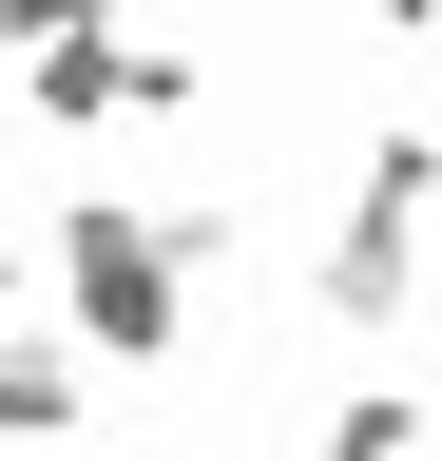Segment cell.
<instances>
[{
	"instance_id": "7",
	"label": "cell",
	"mask_w": 442,
	"mask_h": 461,
	"mask_svg": "<svg viewBox=\"0 0 442 461\" xmlns=\"http://www.w3.org/2000/svg\"><path fill=\"white\" fill-rule=\"evenodd\" d=\"M20 308H39V250H0V327H20Z\"/></svg>"
},
{
	"instance_id": "9",
	"label": "cell",
	"mask_w": 442,
	"mask_h": 461,
	"mask_svg": "<svg viewBox=\"0 0 442 461\" xmlns=\"http://www.w3.org/2000/svg\"><path fill=\"white\" fill-rule=\"evenodd\" d=\"M77 20H135V0H77Z\"/></svg>"
},
{
	"instance_id": "4",
	"label": "cell",
	"mask_w": 442,
	"mask_h": 461,
	"mask_svg": "<svg viewBox=\"0 0 442 461\" xmlns=\"http://www.w3.org/2000/svg\"><path fill=\"white\" fill-rule=\"evenodd\" d=\"M116 39H135V20H39V39H20L39 135H116Z\"/></svg>"
},
{
	"instance_id": "6",
	"label": "cell",
	"mask_w": 442,
	"mask_h": 461,
	"mask_svg": "<svg viewBox=\"0 0 442 461\" xmlns=\"http://www.w3.org/2000/svg\"><path fill=\"white\" fill-rule=\"evenodd\" d=\"M365 193H384V212H442V135H423V115H384V135H365Z\"/></svg>"
},
{
	"instance_id": "5",
	"label": "cell",
	"mask_w": 442,
	"mask_h": 461,
	"mask_svg": "<svg viewBox=\"0 0 442 461\" xmlns=\"http://www.w3.org/2000/svg\"><path fill=\"white\" fill-rule=\"evenodd\" d=\"M308 461H423V403L404 384H347V403H327V442Z\"/></svg>"
},
{
	"instance_id": "1",
	"label": "cell",
	"mask_w": 442,
	"mask_h": 461,
	"mask_svg": "<svg viewBox=\"0 0 442 461\" xmlns=\"http://www.w3.org/2000/svg\"><path fill=\"white\" fill-rule=\"evenodd\" d=\"M39 288H59V327L96 346V366H174L212 269L154 230V193H59V230H39Z\"/></svg>"
},
{
	"instance_id": "2",
	"label": "cell",
	"mask_w": 442,
	"mask_h": 461,
	"mask_svg": "<svg viewBox=\"0 0 442 461\" xmlns=\"http://www.w3.org/2000/svg\"><path fill=\"white\" fill-rule=\"evenodd\" d=\"M77 442H96V346L59 308H20L0 327V461H77Z\"/></svg>"
},
{
	"instance_id": "8",
	"label": "cell",
	"mask_w": 442,
	"mask_h": 461,
	"mask_svg": "<svg viewBox=\"0 0 442 461\" xmlns=\"http://www.w3.org/2000/svg\"><path fill=\"white\" fill-rule=\"evenodd\" d=\"M365 20H384V39H442V0H365Z\"/></svg>"
},
{
	"instance_id": "3",
	"label": "cell",
	"mask_w": 442,
	"mask_h": 461,
	"mask_svg": "<svg viewBox=\"0 0 442 461\" xmlns=\"http://www.w3.org/2000/svg\"><path fill=\"white\" fill-rule=\"evenodd\" d=\"M308 308L347 327V346H384V327L423 308V212H384V193H347V230L308 250Z\"/></svg>"
}]
</instances>
